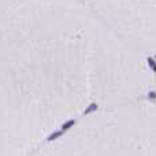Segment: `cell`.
I'll return each mask as SVG.
<instances>
[{"mask_svg":"<svg viewBox=\"0 0 156 156\" xmlns=\"http://www.w3.org/2000/svg\"><path fill=\"white\" fill-rule=\"evenodd\" d=\"M148 99L155 100V99H156V92H149V93H148Z\"/></svg>","mask_w":156,"mask_h":156,"instance_id":"obj_5","label":"cell"},{"mask_svg":"<svg viewBox=\"0 0 156 156\" xmlns=\"http://www.w3.org/2000/svg\"><path fill=\"white\" fill-rule=\"evenodd\" d=\"M94 110H97V104H96V103H92V104H89L88 108L84 111V115H88V114H90V112H93Z\"/></svg>","mask_w":156,"mask_h":156,"instance_id":"obj_2","label":"cell"},{"mask_svg":"<svg viewBox=\"0 0 156 156\" xmlns=\"http://www.w3.org/2000/svg\"><path fill=\"white\" fill-rule=\"evenodd\" d=\"M62 134H63L62 130H59V132H55L54 134H51V136H49L48 140H49V141H54V140H56V138H58L59 136H62Z\"/></svg>","mask_w":156,"mask_h":156,"instance_id":"obj_3","label":"cell"},{"mask_svg":"<svg viewBox=\"0 0 156 156\" xmlns=\"http://www.w3.org/2000/svg\"><path fill=\"white\" fill-rule=\"evenodd\" d=\"M148 64L151 66V69L153 70V73H156V62L153 58H148Z\"/></svg>","mask_w":156,"mask_h":156,"instance_id":"obj_4","label":"cell"},{"mask_svg":"<svg viewBox=\"0 0 156 156\" xmlns=\"http://www.w3.org/2000/svg\"><path fill=\"white\" fill-rule=\"evenodd\" d=\"M74 123H76V120H74V119L67 120L66 123H64V125L62 126V129H60V130H62L63 133H64V132H66V130H69V129H70V127H71V126H74Z\"/></svg>","mask_w":156,"mask_h":156,"instance_id":"obj_1","label":"cell"}]
</instances>
